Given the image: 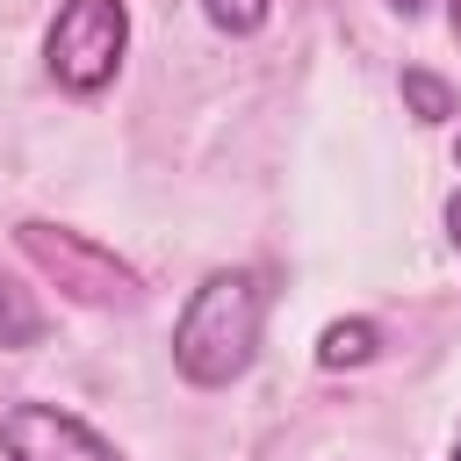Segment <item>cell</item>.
Masks as SVG:
<instances>
[{
    "label": "cell",
    "instance_id": "6da1fadb",
    "mask_svg": "<svg viewBox=\"0 0 461 461\" xmlns=\"http://www.w3.org/2000/svg\"><path fill=\"white\" fill-rule=\"evenodd\" d=\"M267 331V274L259 267H216L173 317V367L187 389H230L259 360Z\"/></svg>",
    "mask_w": 461,
    "mask_h": 461
},
{
    "label": "cell",
    "instance_id": "5b68a950",
    "mask_svg": "<svg viewBox=\"0 0 461 461\" xmlns=\"http://www.w3.org/2000/svg\"><path fill=\"white\" fill-rule=\"evenodd\" d=\"M382 353V324L375 317H339L317 331V367H367Z\"/></svg>",
    "mask_w": 461,
    "mask_h": 461
},
{
    "label": "cell",
    "instance_id": "52a82bcc",
    "mask_svg": "<svg viewBox=\"0 0 461 461\" xmlns=\"http://www.w3.org/2000/svg\"><path fill=\"white\" fill-rule=\"evenodd\" d=\"M36 339H43V310H36L22 288L0 281V353H22V346H36Z\"/></svg>",
    "mask_w": 461,
    "mask_h": 461
},
{
    "label": "cell",
    "instance_id": "7c38bea8",
    "mask_svg": "<svg viewBox=\"0 0 461 461\" xmlns=\"http://www.w3.org/2000/svg\"><path fill=\"white\" fill-rule=\"evenodd\" d=\"M447 461H461V432H454V447H447Z\"/></svg>",
    "mask_w": 461,
    "mask_h": 461
},
{
    "label": "cell",
    "instance_id": "30bf717a",
    "mask_svg": "<svg viewBox=\"0 0 461 461\" xmlns=\"http://www.w3.org/2000/svg\"><path fill=\"white\" fill-rule=\"evenodd\" d=\"M389 7H396L403 22H411V14H425V0H389Z\"/></svg>",
    "mask_w": 461,
    "mask_h": 461
},
{
    "label": "cell",
    "instance_id": "3957f363",
    "mask_svg": "<svg viewBox=\"0 0 461 461\" xmlns=\"http://www.w3.org/2000/svg\"><path fill=\"white\" fill-rule=\"evenodd\" d=\"M130 50V7L122 0H65L43 36V65L65 94H101L122 72Z\"/></svg>",
    "mask_w": 461,
    "mask_h": 461
},
{
    "label": "cell",
    "instance_id": "8fae6325",
    "mask_svg": "<svg viewBox=\"0 0 461 461\" xmlns=\"http://www.w3.org/2000/svg\"><path fill=\"white\" fill-rule=\"evenodd\" d=\"M447 22H454V43H461V0H447Z\"/></svg>",
    "mask_w": 461,
    "mask_h": 461
},
{
    "label": "cell",
    "instance_id": "277c9868",
    "mask_svg": "<svg viewBox=\"0 0 461 461\" xmlns=\"http://www.w3.org/2000/svg\"><path fill=\"white\" fill-rule=\"evenodd\" d=\"M0 454L7 461H115V447L58 403H14L0 418Z\"/></svg>",
    "mask_w": 461,
    "mask_h": 461
},
{
    "label": "cell",
    "instance_id": "9c48e42d",
    "mask_svg": "<svg viewBox=\"0 0 461 461\" xmlns=\"http://www.w3.org/2000/svg\"><path fill=\"white\" fill-rule=\"evenodd\" d=\"M447 238H454V245H461V194H454V202H447Z\"/></svg>",
    "mask_w": 461,
    "mask_h": 461
},
{
    "label": "cell",
    "instance_id": "7a4b0ae2",
    "mask_svg": "<svg viewBox=\"0 0 461 461\" xmlns=\"http://www.w3.org/2000/svg\"><path fill=\"white\" fill-rule=\"evenodd\" d=\"M14 252H22L65 303H79V310H137V303H144V274H137L130 259H115L101 238L72 230V223L29 216V223H14Z\"/></svg>",
    "mask_w": 461,
    "mask_h": 461
},
{
    "label": "cell",
    "instance_id": "ba28073f",
    "mask_svg": "<svg viewBox=\"0 0 461 461\" xmlns=\"http://www.w3.org/2000/svg\"><path fill=\"white\" fill-rule=\"evenodd\" d=\"M202 14H209L223 36H259L267 14H274V0H202Z\"/></svg>",
    "mask_w": 461,
    "mask_h": 461
},
{
    "label": "cell",
    "instance_id": "8992f818",
    "mask_svg": "<svg viewBox=\"0 0 461 461\" xmlns=\"http://www.w3.org/2000/svg\"><path fill=\"white\" fill-rule=\"evenodd\" d=\"M403 108H411L418 122H447V115H454V86H447L439 72H425V65H403Z\"/></svg>",
    "mask_w": 461,
    "mask_h": 461
},
{
    "label": "cell",
    "instance_id": "4fadbf2b",
    "mask_svg": "<svg viewBox=\"0 0 461 461\" xmlns=\"http://www.w3.org/2000/svg\"><path fill=\"white\" fill-rule=\"evenodd\" d=\"M454 166H461V137H454Z\"/></svg>",
    "mask_w": 461,
    "mask_h": 461
}]
</instances>
